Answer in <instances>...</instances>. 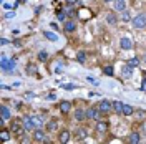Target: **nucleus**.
Segmentation results:
<instances>
[{"instance_id":"obj_1","label":"nucleus","mask_w":146,"mask_h":144,"mask_svg":"<svg viewBox=\"0 0 146 144\" xmlns=\"http://www.w3.org/2000/svg\"><path fill=\"white\" fill-rule=\"evenodd\" d=\"M23 129L25 127H23V121L22 119H12L10 121V131H12V134H22Z\"/></svg>"},{"instance_id":"obj_2","label":"nucleus","mask_w":146,"mask_h":144,"mask_svg":"<svg viewBox=\"0 0 146 144\" xmlns=\"http://www.w3.org/2000/svg\"><path fill=\"white\" fill-rule=\"evenodd\" d=\"M133 27L135 28H145L146 25V15H136V17L133 18Z\"/></svg>"},{"instance_id":"obj_3","label":"nucleus","mask_w":146,"mask_h":144,"mask_svg":"<svg viewBox=\"0 0 146 144\" xmlns=\"http://www.w3.org/2000/svg\"><path fill=\"white\" fill-rule=\"evenodd\" d=\"M96 108L100 109L101 113H108V111L113 108V106H111V103H110V101L103 99V101H100V103H98V106H96Z\"/></svg>"},{"instance_id":"obj_4","label":"nucleus","mask_w":146,"mask_h":144,"mask_svg":"<svg viewBox=\"0 0 146 144\" xmlns=\"http://www.w3.org/2000/svg\"><path fill=\"white\" fill-rule=\"evenodd\" d=\"M22 121H23V127H25V131H32V129H35V123H33L32 118L25 116Z\"/></svg>"},{"instance_id":"obj_5","label":"nucleus","mask_w":146,"mask_h":144,"mask_svg":"<svg viewBox=\"0 0 146 144\" xmlns=\"http://www.w3.org/2000/svg\"><path fill=\"white\" fill-rule=\"evenodd\" d=\"M0 118H2V121H9L10 118H12L10 109L7 108V106H2V108H0Z\"/></svg>"},{"instance_id":"obj_6","label":"nucleus","mask_w":146,"mask_h":144,"mask_svg":"<svg viewBox=\"0 0 146 144\" xmlns=\"http://www.w3.org/2000/svg\"><path fill=\"white\" fill-rule=\"evenodd\" d=\"M100 113L101 111L98 108H90L88 111H86V118H90V119H98Z\"/></svg>"},{"instance_id":"obj_7","label":"nucleus","mask_w":146,"mask_h":144,"mask_svg":"<svg viewBox=\"0 0 146 144\" xmlns=\"http://www.w3.org/2000/svg\"><path fill=\"white\" fill-rule=\"evenodd\" d=\"M119 45H121L123 50H129V48L133 46V42H131L129 38H121V40H119Z\"/></svg>"},{"instance_id":"obj_8","label":"nucleus","mask_w":146,"mask_h":144,"mask_svg":"<svg viewBox=\"0 0 146 144\" xmlns=\"http://www.w3.org/2000/svg\"><path fill=\"white\" fill-rule=\"evenodd\" d=\"M96 131L101 133V134L106 133V131H108V123H106V121H98V124H96Z\"/></svg>"},{"instance_id":"obj_9","label":"nucleus","mask_w":146,"mask_h":144,"mask_svg":"<svg viewBox=\"0 0 146 144\" xmlns=\"http://www.w3.org/2000/svg\"><path fill=\"white\" fill-rule=\"evenodd\" d=\"M75 137H76L78 141H83V139L86 137V129H83V127H78V129L75 131Z\"/></svg>"},{"instance_id":"obj_10","label":"nucleus","mask_w":146,"mask_h":144,"mask_svg":"<svg viewBox=\"0 0 146 144\" xmlns=\"http://www.w3.org/2000/svg\"><path fill=\"white\" fill-rule=\"evenodd\" d=\"M70 108H72V103H70V101H62V103H60V111L68 113V111H70Z\"/></svg>"},{"instance_id":"obj_11","label":"nucleus","mask_w":146,"mask_h":144,"mask_svg":"<svg viewBox=\"0 0 146 144\" xmlns=\"http://www.w3.org/2000/svg\"><path fill=\"white\" fill-rule=\"evenodd\" d=\"M10 133H12V131H7V129H2V131H0V139H2L3 143H7V141L10 139Z\"/></svg>"},{"instance_id":"obj_12","label":"nucleus","mask_w":146,"mask_h":144,"mask_svg":"<svg viewBox=\"0 0 146 144\" xmlns=\"http://www.w3.org/2000/svg\"><path fill=\"white\" fill-rule=\"evenodd\" d=\"M33 139H35V141H45V133L40 131V129H36L35 134H33Z\"/></svg>"},{"instance_id":"obj_13","label":"nucleus","mask_w":146,"mask_h":144,"mask_svg":"<svg viewBox=\"0 0 146 144\" xmlns=\"http://www.w3.org/2000/svg\"><path fill=\"white\" fill-rule=\"evenodd\" d=\"M70 141V131H62V134H60V143H68Z\"/></svg>"},{"instance_id":"obj_14","label":"nucleus","mask_w":146,"mask_h":144,"mask_svg":"<svg viewBox=\"0 0 146 144\" xmlns=\"http://www.w3.org/2000/svg\"><path fill=\"white\" fill-rule=\"evenodd\" d=\"M113 5H115V10L121 12V10H125V0H115Z\"/></svg>"},{"instance_id":"obj_15","label":"nucleus","mask_w":146,"mask_h":144,"mask_svg":"<svg viewBox=\"0 0 146 144\" xmlns=\"http://www.w3.org/2000/svg\"><path fill=\"white\" fill-rule=\"evenodd\" d=\"M56 126H58L56 119H52V121H48V123H46V131H55Z\"/></svg>"},{"instance_id":"obj_16","label":"nucleus","mask_w":146,"mask_h":144,"mask_svg":"<svg viewBox=\"0 0 146 144\" xmlns=\"http://www.w3.org/2000/svg\"><path fill=\"white\" fill-rule=\"evenodd\" d=\"M75 28H76V25H75V22H73V20L65 22V30H66V32H73Z\"/></svg>"},{"instance_id":"obj_17","label":"nucleus","mask_w":146,"mask_h":144,"mask_svg":"<svg viewBox=\"0 0 146 144\" xmlns=\"http://www.w3.org/2000/svg\"><path fill=\"white\" fill-rule=\"evenodd\" d=\"M111 106H113V109H115L116 113H123V103L115 101V103H111Z\"/></svg>"},{"instance_id":"obj_18","label":"nucleus","mask_w":146,"mask_h":144,"mask_svg":"<svg viewBox=\"0 0 146 144\" xmlns=\"http://www.w3.org/2000/svg\"><path fill=\"white\" fill-rule=\"evenodd\" d=\"M131 73H133V68H131L129 65H126V66L123 68V76H125V78H129V76H131Z\"/></svg>"},{"instance_id":"obj_19","label":"nucleus","mask_w":146,"mask_h":144,"mask_svg":"<svg viewBox=\"0 0 146 144\" xmlns=\"http://www.w3.org/2000/svg\"><path fill=\"white\" fill-rule=\"evenodd\" d=\"M106 20H108V23H116V22H118V17H116L113 12H110L108 17H106Z\"/></svg>"},{"instance_id":"obj_20","label":"nucleus","mask_w":146,"mask_h":144,"mask_svg":"<svg viewBox=\"0 0 146 144\" xmlns=\"http://www.w3.org/2000/svg\"><path fill=\"white\" fill-rule=\"evenodd\" d=\"M123 114H126V116H131V114H133V108H131L129 104H123Z\"/></svg>"},{"instance_id":"obj_21","label":"nucleus","mask_w":146,"mask_h":144,"mask_svg":"<svg viewBox=\"0 0 146 144\" xmlns=\"http://www.w3.org/2000/svg\"><path fill=\"white\" fill-rule=\"evenodd\" d=\"M75 118H76L78 121H82V119H85V118H86V113H83L82 109H76V113H75Z\"/></svg>"},{"instance_id":"obj_22","label":"nucleus","mask_w":146,"mask_h":144,"mask_svg":"<svg viewBox=\"0 0 146 144\" xmlns=\"http://www.w3.org/2000/svg\"><path fill=\"white\" fill-rule=\"evenodd\" d=\"M45 38L52 40V42H56V40H58V35H55V33H52V32H45Z\"/></svg>"},{"instance_id":"obj_23","label":"nucleus","mask_w":146,"mask_h":144,"mask_svg":"<svg viewBox=\"0 0 146 144\" xmlns=\"http://www.w3.org/2000/svg\"><path fill=\"white\" fill-rule=\"evenodd\" d=\"M32 119H33L35 126H42V124H43V118H42V116H33Z\"/></svg>"},{"instance_id":"obj_24","label":"nucleus","mask_w":146,"mask_h":144,"mask_svg":"<svg viewBox=\"0 0 146 144\" xmlns=\"http://www.w3.org/2000/svg\"><path fill=\"white\" fill-rule=\"evenodd\" d=\"M129 143H139V134H138V133H131V136H129Z\"/></svg>"},{"instance_id":"obj_25","label":"nucleus","mask_w":146,"mask_h":144,"mask_svg":"<svg viewBox=\"0 0 146 144\" xmlns=\"http://www.w3.org/2000/svg\"><path fill=\"white\" fill-rule=\"evenodd\" d=\"M7 68H9V60L3 56V58H2V70H3V71H7Z\"/></svg>"},{"instance_id":"obj_26","label":"nucleus","mask_w":146,"mask_h":144,"mask_svg":"<svg viewBox=\"0 0 146 144\" xmlns=\"http://www.w3.org/2000/svg\"><path fill=\"white\" fill-rule=\"evenodd\" d=\"M138 63H139V61H138V58H131V60L128 61V65H129L131 68H136V66H138Z\"/></svg>"},{"instance_id":"obj_27","label":"nucleus","mask_w":146,"mask_h":144,"mask_svg":"<svg viewBox=\"0 0 146 144\" xmlns=\"http://www.w3.org/2000/svg\"><path fill=\"white\" fill-rule=\"evenodd\" d=\"M38 58H40V61H45L46 58H48V53L46 52H40L38 53Z\"/></svg>"},{"instance_id":"obj_28","label":"nucleus","mask_w":146,"mask_h":144,"mask_svg":"<svg viewBox=\"0 0 146 144\" xmlns=\"http://www.w3.org/2000/svg\"><path fill=\"white\" fill-rule=\"evenodd\" d=\"M105 75L113 76V66H106V68H105Z\"/></svg>"},{"instance_id":"obj_29","label":"nucleus","mask_w":146,"mask_h":144,"mask_svg":"<svg viewBox=\"0 0 146 144\" xmlns=\"http://www.w3.org/2000/svg\"><path fill=\"white\" fill-rule=\"evenodd\" d=\"M13 68H15V61H13V60H9V68H7V71H9V70H13Z\"/></svg>"},{"instance_id":"obj_30","label":"nucleus","mask_w":146,"mask_h":144,"mask_svg":"<svg viewBox=\"0 0 146 144\" xmlns=\"http://www.w3.org/2000/svg\"><path fill=\"white\" fill-rule=\"evenodd\" d=\"M121 18H123V20H125V22H128V20H129V13H128V12H123V15H121Z\"/></svg>"},{"instance_id":"obj_31","label":"nucleus","mask_w":146,"mask_h":144,"mask_svg":"<svg viewBox=\"0 0 146 144\" xmlns=\"http://www.w3.org/2000/svg\"><path fill=\"white\" fill-rule=\"evenodd\" d=\"M65 17H66V12H60L58 13V20H65Z\"/></svg>"},{"instance_id":"obj_32","label":"nucleus","mask_w":146,"mask_h":144,"mask_svg":"<svg viewBox=\"0 0 146 144\" xmlns=\"http://www.w3.org/2000/svg\"><path fill=\"white\" fill-rule=\"evenodd\" d=\"M78 60H80V61H85V53H83V52L78 53Z\"/></svg>"},{"instance_id":"obj_33","label":"nucleus","mask_w":146,"mask_h":144,"mask_svg":"<svg viewBox=\"0 0 146 144\" xmlns=\"http://www.w3.org/2000/svg\"><path fill=\"white\" fill-rule=\"evenodd\" d=\"M5 17L7 18H13L15 17V13H13V12H9V13H5Z\"/></svg>"},{"instance_id":"obj_34","label":"nucleus","mask_w":146,"mask_h":144,"mask_svg":"<svg viewBox=\"0 0 146 144\" xmlns=\"http://www.w3.org/2000/svg\"><path fill=\"white\" fill-rule=\"evenodd\" d=\"M56 98V94H53V93H52V94H48V96H46V99H55Z\"/></svg>"},{"instance_id":"obj_35","label":"nucleus","mask_w":146,"mask_h":144,"mask_svg":"<svg viewBox=\"0 0 146 144\" xmlns=\"http://www.w3.org/2000/svg\"><path fill=\"white\" fill-rule=\"evenodd\" d=\"M0 42H2V45H7V43H9V40H7V38H2Z\"/></svg>"},{"instance_id":"obj_36","label":"nucleus","mask_w":146,"mask_h":144,"mask_svg":"<svg viewBox=\"0 0 146 144\" xmlns=\"http://www.w3.org/2000/svg\"><path fill=\"white\" fill-rule=\"evenodd\" d=\"M141 88H143V90H146V80L143 81V85H141Z\"/></svg>"},{"instance_id":"obj_37","label":"nucleus","mask_w":146,"mask_h":144,"mask_svg":"<svg viewBox=\"0 0 146 144\" xmlns=\"http://www.w3.org/2000/svg\"><path fill=\"white\" fill-rule=\"evenodd\" d=\"M145 63H146V55H145Z\"/></svg>"},{"instance_id":"obj_38","label":"nucleus","mask_w":146,"mask_h":144,"mask_svg":"<svg viewBox=\"0 0 146 144\" xmlns=\"http://www.w3.org/2000/svg\"><path fill=\"white\" fill-rule=\"evenodd\" d=\"M105 2H111V0H105Z\"/></svg>"},{"instance_id":"obj_39","label":"nucleus","mask_w":146,"mask_h":144,"mask_svg":"<svg viewBox=\"0 0 146 144\" xmlns=\"http://www.w3.org/2000/svg\"><path fill=\"white\" fill-rule=\"evenodd\" d=\"M145 75H146V73H145Z\"/></svg>"}]
</instances>
